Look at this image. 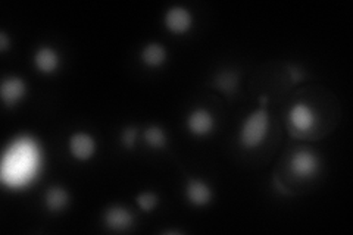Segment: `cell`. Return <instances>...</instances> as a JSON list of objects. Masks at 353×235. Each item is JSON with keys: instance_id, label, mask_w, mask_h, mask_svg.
Segmentation results:
<instances>
[{"instance_id": "13", "label": "cell", "mask_w": 353, "mask_h": 235, "mask_svg": "<svg viewBox=\"0 0 353 235\" xmlns=\"http://www.w3.org/2000/svg\"><path fill=\"white\" fill-rule=\"evenodd\" d=\"M168 59L167 48L161 43H148L140 52V61L148 68H159Z\"/></svg>"}, {"instance_id": "7", "label": "cell", "mask_w": 353, "mask_h": 235, "mask_svg": "<svg viewBox=\"0 0 353 235\" xmlns=\"http://www.w3.org/2000/svg\"><path fill=\"white\" fill-rule=\"evenodd\" d=\"M97 143L93 136L84 131H77L68 140V152L75 161L87 162L96 154Z\"/></svg>"}, {"instance_id": "4", "label": "cell", "mask_w": 353, "mask_h": 235, "mask_svg": "<svg viewBox=\"0 0 353 235\" xmlns=\"http://www.w3.org/2000/svg\"><path fill=\"white\" fill-rule=\"evenodd\" d=\"M319 166H321V162L314 152L297 150L292 154L289 170L297 180H309L318 174Z\"/></svg>"}, {"instance_id": "8", "label": "cell", "mask_w": 353, "mask_h": 235, "mask_svg": "<svg viewBox=\"0 0 353 235\" xmlns=\"http://www.w3.org/2000/svg\"><path fill=\"white\" fill-rule=\"evenodd\" d=\"M103 223L109 231L124 232L128 231L134 223V214L125 206H109L103 214Z\"/></svg>"}, {"instance_id": "11", "label": "cell", "mask_w": 353, "mask_h": 235, "mask_svg": "<svg viewBox=\"0 0 353 235\" xmlns=\"http://www.w3.org/2000/svg\"><path fill=\"white\" fill-rule=\"evenodd\" d=\"M36 70L43 75H52L59 70L61 66V54L50 46H41L34 53Z\"/></svg>"}, {"instance_id": "5", "label": "cell", "mask_w": 353, "mask_h": 235, "mask_svg": "<svg viewBox=\"0 0 353 235\" xmlns=\"http://www.w3.org/2000/svg\"><path fill=\"white\" fill-rule=\"evenodd\" d=\"M215 125V116L206 108H196L185 118V128L194 137L209 136V134L214 132Z\"/></svg>"}, {"instance_id": "6", "label": "cell", "mask_w": 353, "mask_h": 235, "mask_svg": "<svg viewBox=\"0 0 353 235\" xmlns=\"http://www.w3.org/2000/svg\"><path fill=\"white\" fill-rule=\"evenodd\" d=\"M163 24L175 36L187 34L193 27V15L184 6H171L163 15Z\"/></svg>"}, {"instance_id": "3", "label": "cell", "mask_w": 353, "mask_h": 235, "mask_svg": "<svg viewBox=\"0 0 353 235\" xmlns=\"http://www.w3.org/2000/svg\"><path fill=\"white\" fill-rule=\"evenodd\" d=\"M316 124V115L314 109L306 103H294L289 110V127L292 136L303 139L306 132L312 131Z\"/></svg>"}, {"instance_id": "19", "label": "cell", "mask_w": 353, "mask_h": 235, "mask_svg": "<svg viewBox=\"0 0 353 235\" xmlns=\"http://www.w3.org/2000/svg\"><path fill=\"white\" fill-rule=\"evenodd\" d=\"M9 49V37L6 32H0V52L5 53Z\"/></svg>"}, {"instance_id": "9", "label": "cell", "mask_w": 353, "mask_h": 235, "mask_svg": "<svg viewBox=\"0 0 353 235\" xmlns=\"http://www.w3.org/2000/svg\"><path fill=\"white\" fill-rule=\"evenodd\" d=\"M184 194L187 201L196 207L208 206L214 198L212 188L208 185V183L201 180V178H193V176H189L185 180Z\"/></svg>"}, {"instance_id": "10", "label": "cell", "mask_w": 353, "mask_h": 235, "mask_svg": "<svg viewBox=\"0 0 353 235\" xmlns=\"http://www.w3.org/2000/svg\"><path fill=\"white\" fill-rule=\"evenodd\" d=\"M28 92V87L26 80H22L21 76H8L2 81V87H0V96L6 108H15L18 103L26 99Z\"/></svg>"}, {"instance_id": "16", "label": "cell", "mask_w": 353, "mask_h": 235, "mask_svg": "<svg viewBox=\"0 0 353 235\" xmlns=\"http://www.w3.org/2000/svg\"><path fill=\"white\" fill-rule=\"evenodd\" d=\"M136 203L141 212H146V214H149V212L157 209V206L159 203V197L157 193H153V192H145V193H140L136 197Z\"/></svg>"}, {"instance_id": "2", "label": "cell", "mask_w": 353, "mask_h": 235, "mask_svg": "<svg viewBox=\"0 0 353 235\" xmlns=\"http://www.w3.org/2000/svg\"><path fill=\"white\" fill-rule=\"evenodd\" d=\"M270 128V114L267 106H261L256 110H253L246 119L243 121L239 141L243 149L255 150L265 141L268 136Z\"/></svg>"}, {"instance_id": "17", "label": "cell", "mask_w": 353, "mask_h": 235, "mask_svg": "<svg viewBox=\"0 0 353 235\" xmlns=\"http://www.w3.org/2000/svg\"><path fill=\"white\" fill-rule=\"evenodd\" d=\"M139 137V128L137 127H127L121 132V144L124 145L127 150H132L136 145Z\"/></svg>"}, {"instance_id": "18", "label": "cell", "mask_w": 353, "mask_h": 235, "mask_svg": "<svg viewBox=\"0 0 353 235\" xmlns=\"http://www.w3.org/2000/svg\"><path fill=\"white\" fill-rule=\"evenodd\" d=\"M287 70H289V74H290V81L293 84L299 83L302 78H303V72L297 68V66H293V65H287Z\"/></svg>"}, {"instance_id": "15", "label": "cell", "mask_w": 353, "mask_h": 235, "mask_svg": "<svg viewBox=\"0 0 353 235\" xmlns=\"http://www.w3.org/2000/svg\"><path fill=\"white\" fill-rule=\"evenodd\" d=\"M214 85L219 92H223L227 96H233L237 92L239 76L234 71H221L214 80Z\"/></svg>"}, {"instance_id": "20", "label": "cell", "mask_w": 353, "mask_h": 235, "mask_svg": "<svg viewBox=\"0 0 353 235\" xmlns=\"http://www.w3.org/2000/svg\"><path fill=\"white\" fill-rule=\"evenodd\" d=\"M274 184H275V185H277V188H279V192H281V193H284V194H289V192H287V190H285V187L280 184V180H279V176H274Z\"/></svg>"}, {"instance_id": "12", "label": "cell", "mask_w": 353, "mask_h": 235, "mask_svg": "<svg viewBox=\"0 0 353 235\" xmlns=\"http://www.w3.org/2000/svg\"><path fill=\"white\" fill-rule=\"evenodd\" d=\"M70 193L61 185H52L44 193V206L52 214H59L70 205Z\"/></svg>"}, {"instance_id": "14", "label": "cell", "mask_w": 353, "mask_h": 235, "mask_svg": "<svg viewBox=\"0 0 353 235\" xmlns=\"http://www.w3.org/2000/svg\"><path fill=\"white\" fill-rule=\"evenodd\" d=\"M143 140L153 150H162L167 147L168 143L167 132L159 125H150L143 131Z\"/></svg>"}, {"instance_id": "1", "label": "cell", "mask_w": 353, "mask_h": 235, "mask_svg": "<svg viewBox=\"0 0 353 235\" xmlns=\"http://www.w3.org/2000/svg\"><path fill=\"white\" fill-rule=\"evenodd\" d=\"M41 167V150L31 136H19L10 141L2 159L0 178L10 190H24L37 178Z\"/></svg>"}]
</instances>
